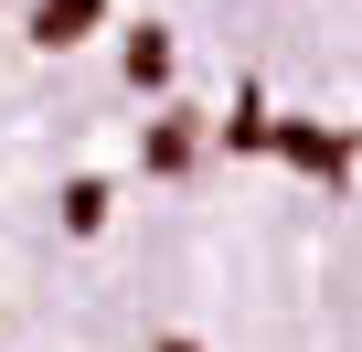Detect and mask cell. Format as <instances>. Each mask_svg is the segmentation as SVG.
Instances as JSON below:
<instances>
[{"mask_svg": "<svg viewBox=\"0 0 362 352\" xmlns=\"http://www.w3.org/2000/svg\"><path fill=\"white\" fill-rule=\"evenodd\" d=\"M64 225H75V235H96V225H107V193H96V182H75V193H64Z\"/></svg>", "mask_w": 362, "mask_h": 352, "instance_id": "3957f363", "label": "cell"}, {"mask_svg": "<svg viewBox=\"0 0 362 352\" xmlns=\"http://www.w3.org/2000/svg\"><path fill=\"white\" fill-rule=\"evenodd\" d=\"M107 22V0H43V11H33V43H54V54H75L86 33Z\"/></svg>", "mask_w": 362, "mask_h": 352, "instance_id": "7a4b0ae2", "label": "cell"}, {"mask_svg": "<svg viewBox=\"0 0 362 352\" xmlns=\"http://www.w3.org/2000/svg\"><path fill=\"white\" fill-rule=\"evenodd\" d=\"M267 149H288L298 171H320V182H341V171H351V139H341V128H309V118L267 128Z\"/></svg>", "mask_w": 362, "mask_h": 352, "instance_id": "6da1fadb", "label": "cell"}]
</instances>
